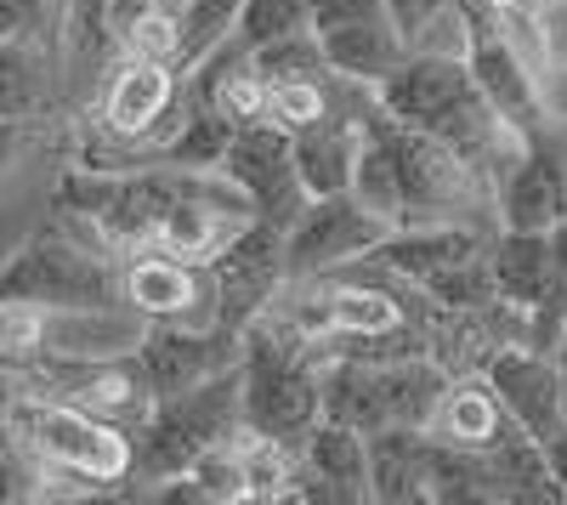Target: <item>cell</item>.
Listing matches in <instances>:
<instances>
[{
    "label": "cell",
    "instance_id": "7c38bea8",
    "mask_svg": "<svg viewBox=\"0 0 567 505\" xmlns=\"http://www.w3.org/2000/svg\"><path fill=\"white\" fill-rule=\"evenodd\" d=\"M120 296L148 324H216V279L210 267L182 261L171 250H131L120 261Z\"/></svg>",
    "mask_w": 567,
    "mask_h": 505
},
{
    "label": "cell",
    "instance_id": "ba28073f",
    "mask_svg": "<svg viewBox=\"0 0 567 505\" xmlns=\"http://www.w3.org/2000/svg\"><path fill=\"white\" fill-rule=\"evenodd\" d=\"M465 69L471 80H477V91L488 97V109L511 125V131H523V136H539L550 131L545 120V97H539V74L528 69L523 58V45L511 40V29L477 7V0H465Z\"/></svg>",
    "mask_w": 567,
    "mask_h": 505
},
{
    "label": "cell",
    "instance_id": "ac0fdd59",
    "mask_svg": "<svg viewBox=\"0 0 567 505\" xmlns=\"http://www.w3.org/2000/svg\"><path fill=\"white\" fill-rule=\"evenodd\" d=\"M369 488L381 505L432 499V432L420 426L369 432Z\"/></svg>",
    "mask_w": 567,
    "mask_h": 505
},
{
    "label": "cell",
    "instance_id": "d6a6232c",
    "mask_svg": "<svg viewBox=\"0 0 567 505\" xmlns=\"http://www.w3.org/2000/svg\"><path fill=\"white\" fill-rule=\"evenodd\" d=\"M556 358L567 363V324H561V341H556Z\"/></svg>",
    "mask_w": 567,
    "mask_h": 505
},
{
    "label": "cell",
    "instance_id": "6da1fadb",
    "mask_svg": "<svg viewBox=\"0 0 567 505\" xmlns=\"http://www.w3.org/2000/svg\"><path fill=\"white\" fill-rule=\"evenodd\" d=\"M374 97H381V109L392 120H403L425 136H437V143H449L454 154H465L488 176V188H494V171L528 143L523 131H511L488 109V97L477 91V80H471L460 52H409L403 69L374 91Z\"/></svg>",
    "mask_w": 567,
    "mask_h": 505
},
{
    "label": "cell",
    "instance_id": "d4e9b609",
    "mask_svg": "<svg viewBox=\"0 0 567 505\" xmlns=\"http://www.w3.org/2000/svg\"><path fill=\"white\" fill-rule=\"evenodd\" d=\"M301 29H312V0H245L233 34L256 52V45H272L284 34H301Z\"/></svg>",
    "mask_w": 567,
    "mask_h": 505
},
{
    "label": "cell",
    "instance_id": "e0dca14e",
    "mask_svg": "<svg viewBox=\"0 0 567 505\" xmlns=\"http://www.w3.org/2000/svg\"><path fill=\"white\" fill-rule=\"evenodd\" d=\"M148 336V318L120 307H45V341L40 358H125Z\"/></svg>",
    "mask_w": 567,
    "mask_h": 505
},
{
    "label": "cell",
    "instance_id": "d6986e66",
    "mask_svg": "<svg viewBox=\"0 0 567 505\" xmlns=\"http://www.w3.org/2000/svg\"><path fill=\"white\" fill-rule=\"evenodd\" d=\"M318 40H323L329 69H336L341 80H358V85H374V91H381V85L403 69V58L414 52L409 34H403L392 18H369V23H347V29H323Z\"/></svg>",
    "mask_w": 567,
    "mask_h": 505
},
{
    "label": "cell",
    "instance_id": "cb8c5ba5",
    "mask_svg": "<svg viewBox=\"0 0 567 505\" xmlns=\"http://www.w3.org/2000/svg\"><path fill=\"white\" fill-rule=\"evenodd\" d=\"M392 23L414 52H460L465 58V0H386Z\"/></svg>",
    "mask_w": 567,
    "mask_h": 505
},
{
    "label": "cell",
    "instance_id": "44dd1931",
    "mask_svg": "<svg viewBox=\"0 0 567 505\" xmlns=\"http://www.w3.org/2000/svg\"><path fill=\"white\" fill-rule=\"evenodd\" d=\"M58 97H63L58 52H45L34 40L0 34V120L34 125L45 109H58Z\"/></svg>",
    "mask_w": 567,
    "mask_h": 505
},
{
    "label": "cell",
    "instance_id": "5bb4252c",
    "mask_svg": "<svg viewBox=\"0 0 567 505\" xmlns=\"http://www.w3.org/2000/svg\"><path fill=\"white\" fill-rule=\"evenodd\" d=\"M245 358V330H227V324H148L136 347V363L148 375L154 398L187 392Z\"/></svg>",
    "mask_w": 567,
    "mask_h": 505
},
{
    "label": "cell",
    "instance_id": "30bf717a",
    "mask_svg": "<svg viewBox=\"0 0 567 505\" xmlns=\"http://www.w3.org/2000/svg\"><path fill=\"white\" fill-rule=\"evenodd\" d=\"M216 279V324L250 330L256 318L290 290V256H284V227L250 216L239 234L227 239V250L210 261Z\"/></svg>",
    "mask_w": 567,
    "mask_h": 505
},
{
    "label": "cell",
    "instance_id": "277c9868",
    "mask_svg": "<svg viewBox=\"0 0 567 505\" xmlns=\"http://www.w3.org/2000/svg\"><path fill=\"white\" fill-rule=\"evenodd\" d=\"M239 363L199 381V387H187V392L154 398L148 421L131 432L136 437V483H176L210 449H221L227 437L245 432V370Z\"/></svg>",
    "mask_w": 567,
    "mask_h": 505
},
{
    "label": "cell",
    "instance_id": "9c48e42d",
    "mask_svg": "<svg viewBox=\"0 0 567 505\" xmlns=\"http://www.w3.org/2000/svg\"><path fill=\"white\" fill-rule=\"evenodd\" d=\"M392 234L386 216H374L358 194H323L307 199L296 227L284 234V256H290V279H329L352 261H369L374 245Z\"/></svg>",
    "mask_w": 567,
    "mask_h": 505
},
{
    "label": "cell",
    "instance_id": "ffe728a7",
    "mask_svg": "<svg viewBox=\"0 0 567 505\" xmlns=\"http://www.w3.org/2000/svg\"><path fill=\"white\" fill-rule=\"evenodd\" d=\"M425 432H432L437 443L488 454L499 437L516 432V421L505 415V403L488 387V375H460V381H449V392H443V403H437V415H432V426H425Z\"/></svg>",
    "mask_w": 567,
    "mask_h": 505
},
{
    "label": "cell",
    "instance_id": "8992f818",
    "mask_svg": "<svg viewBox=\"0 0 567 505\" xmlns=\"http://www.w3.org/2000/svg\"><path fill=\"white\" fill-rule=\"evenodd\" d=\"M0 301H40V307H120V267L58 227L34 234L7 267H0Z\"/></svg>",
    "mask_w": 567,
    "mask_h": 505
},
{
    "label": "cell",
    "instance_id": "4316f807",
    "mask_svg": "<svg viewBox=\"0 0 567 505\" xmlns=\"http://www.w3.org/2000/svg\"><path fill=\"white\" fill-rule=\"evenodd\" d=\"M511 29H528L539 63L556 80H567V0H545V7H534L523 23H511Z\"/></svg>",
    "mask_w": 567,
    "mask_h": 505
},
{
    "label": "cell",
    "instance_id": "1f68e13d",
    "mask_svg": "<svg viewBox=\"0 0 567 505\" xmlns=\"http://www.w3.org/2000/svg\"><path fill=\"white\" fill-rule=\"evenodd\" d=\"M477 7H488V12H494V18L511 29V23H523L534 7H545V0H477Z\"/></svg>",
    "mask_w": 567,
    "mask_h": 505
},
{
    "label": "cell",
    "instance_id": "2e32d148",
    "mask_svg": "<svg viewBox=\"0 0 567 505\" xmlns=\"http://www.w3.org/2000/svg\"><path fill=\"white\" fill-rule=\"evenodd\" d=\"M301 499H336V505H363L374 499L369 488V432L347 426V421H318L301 437Z\"/></svg>",
    "mask_w": 567,
    "mask_h": 505
},
{
    "label": "cell",
    "instance_id": "4dcf8cb0",
    "mask_svg": "<svg viewBox=\"0 0 567 505\" xmlns=\"http://www.w3.org/2000/svg\"><path fill=\"white\" fill-rule=\"evenodd\" d=\"M545 461H550V477H556V488H561V505H567V426L545 443Z\"/></svg>",
    "mask_w": 567,
    "mask_h": 505
},
{
    "label": "cell",
    "instance_id": "f546056e",
    "mask_svg": "<svg viewBox=\"0 0 567 505\" xmlns=\"http://www.w3.org/2000/svg\"><path fill=\"white\" fill-rule=\"evenodd\" d=\"M23 143H29V125L23 120H0V176L23 159Z\"/></svg>",
    "mask_w": 567,
    "mask_h": 505
},
{
    "label": "cell",
    "instance_id": "484cf974",
    "mask_svg": "<svg viewBox=\"0 0 567 505\" xmlns=\"http://www.w3.org/2000/svg\"><path fill=\"white\" fill-rule=\"evenodd\" d=\"M63 7H69V0H0V34L34 40V45H45V52H58Z\"/></svg>",
    "mask_w": 567,
    "mask_h": 505
},
{
    "label": "cell",
    "instance_id": "4fadbf2b",
    "mask_svg": "<svg viewBox=\"0 0 567 505\" xmlns=\"http://www.w3.org/2000/svg\"><path fill=\"white\" fill-rule=\"evenodd\" d=\"M494 210L499 227H516V234H550L567 221V148L550 131L528 136L494 171Z\"/></svg>",
    "mask_w": 567,
    "mask_h": 505
},
{
    "label": "cell",
    "instance_id": "603a6c76",
    "mask_svg": "<svg viewBox=\"0 0 567 505\" xmlns=\"http://www.w3.org/2000/svg\"><path fill=\"white\" fill-rule=\"evenodd\" d=\"M239 12H245V0H182L176 7V69L187 74L216 45H227L233 29H239Z\"/></svg>",
    "mask_w": 567,
    "mask_h": 505
},
{
    "label": "cell",
    "instance_id": "7402d4cb",
    "mask_svg": "<svg viewBox=\"0 0 567 505\" xmlns=\"http://www.w3.org/2000/svg\"><path fill=\"white\" fill-rule=\"evenodd\" d=\"M488 472H494V494L499 505H561V488L550 477V461H545V443L528 437L523 426H516L511 437H499L488 454Z\"/></svg>",
    "mask_w": 567,
    "mask_h": 505
},
{
    "label": "cell",
    "instance_id": "7a4b0ae2",
    "mask_svg": "<svg viewBox=\"0 0 567 505\" xmlns=\"http://www.w3.org/2000/svg\"><path fill=\"white\" fill-rule=\"evenodd\" d=\"M7 421H12L18 443L52 477H74L85 488H120V483L136 477V437H131V426L91 415V409H80L69 398H52V392L29 387L7 409Z\"/></svg>",
    "mask_w": 567,
    "mask_h": 505
},
{
    "label": "cell",
    "instance_id": "e575fe53",
    "mask_svg": "<svg viewBox=\"0 0 567 505\" xmlns=\"http://www.w3.org/2000/svg\"><path fill=\"white\" fill-rule=\"evenodd\" d=\"M165 7H182V0H165Z\"/></svg>",
    "mask_w": 567,
    "mask_h": 505
},
{
    "label": "cell",
    "instance_id": "f1b7e54d",
    "mask_svg": "<svg viewBox=\"0 0 567 505\" xmlns=\"http://www.w3.org/2000/svg\"><path fill=\"white\" fill-rule=\"evenodd\" d=\"M369 18H392L386 0H312V29H347V23H369Z\"/></svg>",
    "mask_w": 567,
    "mask_h": 505
},
{
    "label": "cell",
    "instance_id": "9a60e30c",
    "mask_svg": "<svg viewBox=\"0 0 567 505\" xmlns=\"http://www.w3.org/2000/svg\"><path fill=\"white\" fill-rule=\"evenodd\" d=\"M488 387L499 392L505 415L523 426L528 437L550 443L561 426H567V409H561V358L545 352V347H499L488 363H483Z\"/></svg>",
    "mask_w": 567,
    "mask_h": 505
},
{
    "label": "cell",
    "instance_id": "3957f363",
    "mask_svg": "<svg viewBox=\"0 0 567 505\" xmlns=\"http://www.w3.org/2000/svg\"><path fill=\"white\" fill-rule=\"evenodd\" d=\"M245 426L301 449V437L323 421V358L284 324L261 312L245 330Z\"/></svg>",
    "mask_w": 567,
    "mask_h": 505
},
{
    "label": "cell",
    "instance_id": "83f0119b",
    "mask_svg": "<svg viewBox=\"0 0 567 505\" xmlns=\"http://www.w3.org/2000/svg\"><path fill=\"white\" fill-rule=\"evenodd\" d=\"M52 472H45L23 443H0V505H23V499H45L52 488Z\"/></svg>",
    "mask_w": 567,
    "mask_h": 505
},
{
    "label": "cell",
    "instance_id": "836d02e7",
    "mask_svg": "<svg viewBox=\"0 0 567 505\" xmlns=\"http://www.w3.org/2000/svg\"><path fill=\"white\" fill-rule=\"evenodd\" d=\"M561 409H567V363H561Z\"/></svg>",
    "mask_w": 567,
    "mask_h": 505
},
{
    "label": "cell",
    "instance_id": "5b68a950",
    "mask_svg": "<svg viewBox=\"0 0 567 505\" xmlns=\"http://www.w3.org/2000/svg\"><path fill=\"white\" fill-rule=\"evenodd\" d=\"M182 194V165H125V171H91L74 165L58 182V205L85 227L103 250H148L159 239V221Z\"/></svg>",
    "mask_w": 567,
    "mask_h": 505
},
{
    "label": "cell",
    "instance_id": "52a82bcc",
    "mask_svg": "<svg viewBox=\"0 0 567 505\" xmlns=\"http://www.w3.org/2000/svg\"><path fill=\"white\" fill-rule=\"evenodd\" d=\"M182 120V69L165 63V58H136L125 52L103 91H97V136H109V143L131 148L136 159L165 148V136L176 131Z\"/></svg>",
    "mask_w": 567,
    "mask_h": 505
},
{
    "label": "cell",
    "instance_id": "8fae6325",
    "mask_svg": "<svg viewBox=\"0 0 567 505\" xmlns=\"http://www.w3.org/2000/svg\"><path fill=\"white\" fill-rule=\"evenodd\" d=\"M227 182L250 199V210L261 221H278L284 234L296 227V216L307 210V182L296 171V148H290V131L272 125V120H250L233 131L227 159H221Z\"/></svg>",
    "mask_w": 567,
    "mask_h": 505
}]
</instances>
